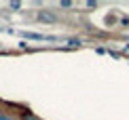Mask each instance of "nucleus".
I'll return each instance as SVG.
<instances>
[{
  "instance_id": "f257e3e1",
  "label": "nucleus",
  "mask_w": 129,
  "mask_h": 120,
  "mask_svg": "<svg viewBox=\"0 0 129 120\" xmlns=\"http://www.w3.org/2000/svg\"><path fill=\"white\" fill-rule=\"evenodd\" d=\"M34 17H36L38 23H49V25L59 23V15H57L55 11H51V9H40V11H36Z\"/></svg>"
},
{
  "instance_id": "f03ea898",
  "label": "nucleus",
  "mask_w": 129,
  "mask_h": 120,
  "mask_svg": "<svg viewBox=\"0 0 129 120\" xmlns=\"http://www.w3.org/2000/svg\"><path fill=\"white\" fill-rule=\"evenodd\" d=\"M19 120H40V118L36 116V114L32 112V110H23V112L19 114Z\"/></svg>"
},
{
  "instance_id": "7ed1b4c3",
  "label": "nucleus",
  "mask_w": 129,
  "mask_h": 120,
  "mask_svg": "<svg viewBox=\"0 0 129 120\" xmlns=\"http://www.w3.org/2000/svg\"><path fill=\"white\" fill-rule=\"evenodd\" d=\"M66 46H68V48H78V46H83V38H68V40H66Z\"/></svg>"
},
{
  "instance_id": "20e7f679",
  "label": "nucleus",
  "mask_w": 129,
  "mask_h": 120,
  "mask_svg": "<svg viewBox=\"0 0 129 120\" xmlns=\"http://www.w3.org/2000/svg\"><path fill=\"white\" fill-rule=\"evenodd\" d=\"M0 120H19L15 114H11L9 110H4V107H0Z\"/></svg>"
},
{
  "instance_id": "39448f33",
  "label": "nucleus",
  "mask_w": 129,
  "mask_h": 120,
  "mask_svg": "<svg viewBox=\"0 0 129 120\" xmlns=\"http://www.w3.org/2000/svg\"><path fill=\"white\" fill-rule=\"evenodd\" d=\"M57 7H59L61 11H72L74 7H76V2H72V0H61V2L57 4Z\"/></svg>"
},
{
  "instance_id": "423d86ee",
  "label": "nucleus",
  "mask_w": 129,
  "mask_h": 120,
  "mask_svg": "<svg viewBox=\"0 0 129 120\" xmlns=\"http://www.w3.org/2000/svg\"><path fill=\"white\" fill-rule=\"evenodd\" d=\"M21 7H23V4H21L19 0H15V2H9V11H11V13H19Z\"/></svg>"
},
{
  "instance_id": "0eeeda50",
  "label": "nucleus",
  "mask_w": 129,
  "mask_h": 120,
  "mask_svg": "<svg viewBox=\"0 0 129 120\" xmlns=\"http://www.w3.org/2000/svg\"><path fill=\"white\" fill-rule=\"evenodd\" d=\"M108 55H110L112 59H123V53H119V51H114V48H108Z\"/></svg>"
},
{
  "instance_id": "6e6552de",
  "label": "nucleus",
  "mask_w": 129,
  "mask_h": 120,
  "mask_svg": "<svg viewBox=\"0 0 129 120\" xmlns=\"http://www.w3.org/2000/svg\"><path fill=\"white\" fill-rule=\"evenodd\" d=\"M119 25H121L123 30H125V28H129V17H127V15H121V21H119Z\"/></svg>"
},
{
  "instance_id": "1a4fd4ad",
  "label": "nucleus",
  "mask_w": 129,
  "mask_h": 120,
  "mask_svg": "<svg viewBox=\"0 0 129 120\" xmlns=\"http://www.w3.org/2000/svg\"><path fill=\"white\" fill-rule=\"evenodd\" d=\"M83 7H85V9H98V7H100V2H93V0H89V2H83Z\"/></svg>"
},
{
  "instance_id": "9d476101",
  "label": "nucleus",
  "mask_w": 129,
  "mask_h": 120,
  "mask_svg": "<svg viewBox=\"0 0 129 120\" xmlns=\"http://www.w3.org/2000/svg\"><path fill=\"white\" fill-rule=\"evenodd\" d=\"M95 53L98 55H108V48L106 46H95Z\"/></svg>"
},
{
  "instance_id": "9b49d317",
  "label": "nucleus",
  "mask_w": 129,
  "mask_h": 120,
  "mask_svg": "<svg viewBox=\"0 0 129 120\" xmlns=\"http://www.w3.org/2000/svg\"><path fill=\"white\" fill-rule=\"evenodd\" d=\"M19 48H21V51H30L32 46L28 44V40H21V42H19Z\"/></svg>"
},
{
  "instance_id": "f8f14e48",
  "label": "nucleus",
  "mask_w": 129,
  "mask_h": 120,
  "mask_svg": "<svg viewBox=\"0 0 129 120\" xmlns=\"http://www.w3.org/2000/svg\"><path fill=\"white\" fill-rule=\"evenodd\" d=\"M123 51H125V53H129V42H127V44H123Z\"/></svg>"
}]
</instances>
